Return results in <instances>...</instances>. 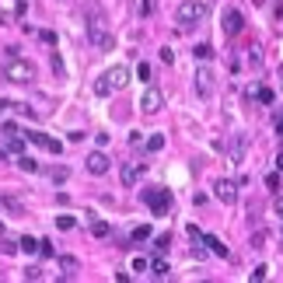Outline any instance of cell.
Returning a JSON list of instances; mask_svg holds the SVG:
<instances>
[{
    "label": "cell",
    "instance_id": "obj_1",
    "mask_svg": "<svg viewBox=\"0 0 283 283\" xmlns=\"http://www.w3.org/2000/svg\"><path fill=\"white\" fill-rule=\"evenodd\" d=\"M126 84H130V70H126V67H112V70H105L95 80V95H98V98H109V95L123 91Z\"/></svg>",
    "mask_w": 283,
    "mask_h": 283
},
{
    "label": "cell",
    "instance_id": "obj_2",
    "mask_svg": "<svg viewBox=\"0 0 283 283\" xmlns=\"http://www.w3.org/2000/svg\"><path fill=\"white\" fill-rule=\"evenodd\" d=\"M87 39L98 49H112V35H109V25H105V14L98 7H87Z\"/></svg>",
    "mask_w": 283,
    "mask_h": 283
},
{
    "label": "cell",
    "instance_id": "obj_3",
    "mask_svg": "<svg viewBox=\"0 0 283 283\" xmlns=\"http://www.w3.org/2000/svg\"><path fill=\"white\" fill-rule=\"evenodd\" d=\"M4 77L14 80V84H32V80H35V67H32L28 60H21V53H7Z\"/></svg>",
    "mask_w": 283,
    "mask_h": 283
},
{
    "label": "cell",
    "instance_id": "obj_4",
    "mask_svg": "<svg viewBox=\"0 0 283 283\" xmlns=\"http://www.w3.org/2000/svg\"><path fill=\"white\" fill-rule=\"evenodd\" d=\"M203 18H207V4H203V0H182L178 11H175L178 28H196Z\"/></svg>",
    "mask_w": 283,
    "mask_h": 283
},
{
    "label": "cell",
    "instance_id": "obj_5",
    "mask_svg": "<svg viewBox=\"0 0 283 283\" xmlns=\"http://www.w3.org/2000/svg\"><path fill=\"white\" fill-rule=\"evenodd\" d=\"M143 203L150 207V213L161 217V213L171 210V193H168V189H147V193H143Z\"/></svg>",
    "mask_w": 283,
    "mask_h": 283
},
{
    "label": "cell",
    "instance_id": "obj_6",
    "mask_svg": "<svg viewBox=\"0 0 283 283\" xmlns=\"http://www.w3.org/2000/svg\"><path fill=\"white\" fill-rule=\"evenodd\" d=\"M161 105H164V95L157 91V87H147L140 95V109L147 112V116H154V112H161Z\"/></svg>",
    "mask_w": 283,
    "mask_h": 283
},
{
    "label": "cell",
    "instance_id": "obj_7",
    "mask_svg": "<svg viewBox=\"0 0 283 283\" xmlns=\"http://www.w3.org/2000/svg\"><path fill=\"white\" fill-rule=\"evenodd\" d=\"M213 193H217V200H220V203H227V207H231V203L238 200V185H234L231 178H217Z\"/></svg>",
    "mask_w": 283,
    "mask_h": 283
},
{
    "label": "cell",
    "instance_id": "obj_8",
    "mask_svg": "<svg viewBox=\"0 0 283 283\" xmlns=\"http://www.w3.org/2000/svg\"><path fill=\"white\" fill-rule=\"evenodd\" d=\"M84 164H87V171H91V175H105V171L112 168V161H109V157H105L102 150H91Z\"/></svg>",
    "mask_w": 283,
    "mask_h": 283
},
{
    "label": "cell",
    "instance_id": "obj_9",
    "mask_svg": "<svg viewBox=\"0 0 283 283\" xmlns=\"http://www.w3.org/2000/svg\"><path fill=\"white\" fill-rule=\"evenodd\" d=\"M143 175V164H123V171H119V182L130 189V185H137Z\"/></svg>",
    "mask_w": 283,
    "mask_h": 283
},
{
    "label": "cell",
    "instance_id": "obj_10",
    "mask_svg": "<svg viewBox=\"0 0 283 283\" xmlns=\"http://www.w3.org/2000/svg\"><path fill=\"white\" fill-rule=\"evenodd\" d=\"M196 91H200L203 98H210V95H213V73L207 70V67L196 70Z\"/></svg>",
    "mask_w": 283,
    "mask_h": 283
},
{
    "label": "cell",
    "instance_id": "obj_11",
    "mask_svg": "<svg viewBox=\"0 0 283 283\" xmlns=\"http://www.w3.org/2000/svg\"><path fill=\"white\" fill-rule=\"evenodd\" d=\"M241 25H245V21H241V11H227V14H224V32H227V35H238Z\"/></svg>",
    "mask_w": 283,
    "mask_h": 283
},
{
    "label": "cell",
    "instance_id": "obj_12",
    "mask_svg": "<svg viewBox=\"0 0 283 283\" xmlns=\"http://www.w3.org/2000/svg\"><path fill=\"white\" fill-rule=\"evenodd\" d=\"M245 147H248V137H234L231 140V164H241V157H245Z\"/></svg>",
    "mask_w": 283,
    "mask_h": 283
},
{
    "label": "cell",
    "instance_id": "obj_13",
    "mask_svg": "<svg viewBox=\"0 0 283 283\" xmlns=\"http://www.w3.org/2000/svg\"><path fill=\"white\" fill-rule=\"evenodd\" d=\"M203 241H207V248H210L217 259H227V255H231V252H227V245H224L220 238H213V234H203Z\"/></svg>",
    "mask_w": 283,
    "mask_h": 283
},
{
    "label": "cell",
    "instance_id": "obj_14",
    "mask_svg": "<svg viewBox=\"0 0 283 283\" xmlns=\"http://www.w3.org/2000/svg\"><path fill=\"white\" fill-rule=\"evenodd\" d=\"M11 154H14V157L25 154V140H21V137H7V157H11Z\"/></svg>",
    "mask_w": 283,
    "mask_h": 283
},
{
    "label": "cell",
    "instance_id": "obj_15",
    "mask_svg": "<svg viewBox=\"0 0 283 283\" xmlns=\"http://www.w3.org/2000/svg\"><path fill=\"white\" fill-rule=\"evenodd\" d=\"M150 273H154V276H168V262H164V255H154V259H150Z\"/></svg>",
    "mask_w": 283,
    "mask_h": 283
},
{
    "label": "cell",
    "instance_id": "obj_16",
    "mask_svg": "<svg viewBox=\"0 0 283 283\" xmlns=\"http://www.w3.org/2000/svg\"><path fill=\"white\" fill-rule=\"evenodd\" d=\"M18 248H21V252H32V255H35V252H39V238H32V234H25V238L18 241Z\"/></svg>",
    "mask_w": 283,
    "mask_h": 283
},
{
    "label": "cell",
    "instance_id": "obj_17",
    "mask_svg": "<svg viewBox=\"0 0 283 283\" xmlns=\"http://www.w3.org/2000/svg\"><path fill=\"white\" fill-rule=\"evenodd\" d=\"M143 147H147V150H150V154H157V150H161V147H164V137H161V133H150V140L143 143Z\"/></svg>",
    "mask_w": 283,
    "mask_h": 283
},
{
    "label": "cell",
    "instance_id": "obj_18",
    "mask_svg": "<svg viewBox=\"0 0 283 283\" xmlns=\"http://www.w3.org/2000/svg\"><path fill=\"white\" fill-rule=\"evenodd\" d=\"M18 168H21V171H39V161H35V157H25V154H21V157H18Z\"/></svg>",
    "mask_w": 283,
    "mask_h": 283
},
{
    "label": "cell",
    "instance_id": "obj_19",
    "mask_svg": "<svg viewBox=\"0 0 283 283\" xmlns=\"http://www.w3.org/2000/svg\"><path fill=\"white\" fill-rule=\"evenodd\" d=\"M91 234L95 238H109V224L105 220H91Z\"/></svg>",
    "mask_w": 283,
    "mask_h": 283
},
{
    "label": "cell",
    "instance_id": "obj_20",
    "mask_svg": "<svg viewBox=\"0 0 283 283\" xmlns=\"http://www.w3.org/2000/svg\"><path fill=\"white\" fill-rule=\"evenodd\" d=\"M196 60H200V63H207V60H213V49L207 46V42H200V46H196Z\"/></svg>",
    "mask_w": 283,
    "mask_h": 283
},
{
    "label": "cell",
    "instance_id": "obj_21",
    "mask_svg": "<svg viewBox=\"0 0 283 283\" xmlns=\"http://www.w3.org/2000/svg\"><path fill=\"white\" fill-rule=\"evenodd\" d=\"M60 269L63 273H77V259L73 255H60Z\"/></svg>",
    "mask_w": 283,
    "mask_h": 283
},
{
    "label": "cell",
    "instance_id": "obj_22",
    "mask_svg": "<svg viewBox=\"0 0 283 283\" xmlns=\"http://www.w3.org/2000/svg\"><path fill=\"white\" fill-rule=\"evenodd\" d=\"M39 255H42V259L56 255V248H53V241H49V238H42V241H39Z\"/></svg>",
    "mask_w": 283,
    "mask_h": 283
},
{
    "label": "cell",
    "instance_id": "obj_23",
    "mask_svg": "<svg viewBox=\"0 0 283 283\" xmlns=\"http://www.w3.org/2000/svg\"><path fill=\"white\" fill-rule=\"evenodd\" d=\"M266 189H269V193H280V175H276V171L266 175Z\"/></svg>",
    "mask_w": 283,
    "mask_h": 283
},
{
    "label": "cell",
    "instance_id": "obj_24",
    "mask_svg": "<svg viewBox=\"0 0 283 283\" xmlns=\"http://www.w3.org/2000/svg\"><path fill=\"white\" fill-rule=\"evenodd\" d=\"M73 224H77V220H73L70 213H63V217H56V227H60V231H70Z\"/></svg>",
    "mask_w": 283,
    "mask_h": 283
},
{
    "label": "cell",
    "instance_id": "obj_25",
    "mask_svg": "<svg viewBox=\"0 0 283 283\" xmlns=\"http://www.w3.org/2000/svg\"><path fill=\"white\" fill-rule=\"evenodd\" d=\"M28 143H35V147H46V133H39V130H32V133H25Z\"/></svg>",
    "mask_w": 283,
    "mask_h": 283
},
{
    "label": "cell",
    "instance_id": "obj_26",
    "mask_svg": "<svg viewBox=\"0 0 283 283\" xmlns=\"http://www.w3.org/2000/svg\"><path fill=\"white\" fill-rule=\"evenodd\" d=\"M147 238H150V227H147V224L133 227V241H147Z\"/></svg>",
    "mask_w": 283,
    "mask_h": 283
},
{
    "label": "cell",
    "instance_id": "obj_27",
    "mask_svg": "<svg viewBox=\"0 0 283 283\" xmlns=\"http://www.w3.org/2000/svg\"><path fill=\"white\" fill-rule=\"evenodd\" d=\"M147 269H150V259L137 255V259H133V273H147Z\"/></svg>",
    "mask_w": 283,
    "mask_h": 283
},
{
    "label": "cell",
    "instance_id": "obj_28",
    "mask_svg": "<svg viewBox=\"0 0 283 283\" xmlns=\"http://www.w3.org/2000/svg\"><path fill=\"white\" fill-rule=\"evenodd\" d=\"M46 150H49V154H60V150H63V143L56 140V137H46Z\"/></svg>",
    "mask_w": 283,
    "mask_h": 283
},
{
    "label": "cell",
    "instance_id": "obj_29",
    "mask_svg": "<svg viewBox=\"0 0 283 283\" xmlns=\"http://www.w3.org/2000/svg\"><path fill=\"white\" fill-rule=\"evenodd\" d=\"M248 280H252V283H262V280H266V266H255V269H252V276H248Z\"/></svg>",
    "mask_w": 283,
    "mask_h": 283
},
{
    "label": "cell",
    "instance_id": "obj_30",
    "mask_svg": "<svg viewBox=\"0 0 283 283\" xmlns=\"http://www.w3.org/2000/svg\"><path fill=\"white\" fill-rule=\"evenodd\" d=\"M4 137H18V123H14V119L4 123Z\"/></svg>",
    "mask_w": 283,
    "mask_h": 283
},
{
    "label": "cell",
    "instance_id": "obj_31",
    "mask_svg": "<svg viewBox=\"0 0 283 283\" xmlns=\"http://www.w3.org/2000/svg\"><path fill=\"white\" fill-rule=\"evenodd\" d=\"M259 102L269 105V102H273V91H269V87H259Z\"/></svg>",
    "mask_w": 283,
    "mask_h": 283
},
{
    "label": "cell",
    "instance_id": "obj_32",
    "mask_svg": "<svg viewBox=\"0 0 283 283\" xmlns=\"http://www.w3.org/2000/svg\"><path fill=\"white\" fill-rule=\"evenodd\" d=\"M137 77H140V80H150V63H140V67H137Z\"/></svg>",
    "mask_w": 283,
    "mask_h": 283
},
{
    "label": "cell",
    "instance_id": "obj_33",
    "mask_svg": "<svg viewBox=\"0 0 283 283\" xmlns=\"http://www.w3.org/2000/svg\"><path fill=\"white\" fill-rule=\"evenodd\" d=\"M53 70H56V77H63V60H60V53H53Z\"/></svg>",
    "mask_w": 283,
    "mask_h": 283
},
{
    "label": "cell",
    "instance_id": "obj_34",
    "mask_svg": "<svg viewBox=\"0 0 283 283\" xmlns=\"http://www.w3.org/2000/svg\"><path fill=\"white\" fill-rule=\"evenodd\" d=\"M39 276H42V269H39V266H32V269H25V280H39Z\"/></svg>",
    "mask_w": 283,
    "mask_h": 283
},
{
    "label": "cell",
    "instance_id": "obj_35",
    "mask_svg": "<svg viewBox=\"0 0 283 283\" xmlns=\"http://www.w3.org/2000/svg\"><path fill=\"white\" fill-rule=\"evenodd\" d=\"M154 4H157V0H143V4H140V14H154Z\"/></svg>",
    "mask_w": 283,
    "mask_h": 283
},
{
    "label": "cell",
    "instance_id": "obj_36",
    "mask_svg": "<svg viewBox=\"0 0 283 283\" xmlns=\"http://www.w3.org/2000/svg\"><path fill=\"white\" fill-rule=\"evenodd\" d=\"M161 60H164V63H175V53H171V49L164 46V49H161Z\"/></svg>",
    "mask_w": 283,
    "mask_h": 283
},
{
    "label": "cell",
    "instance_id": "obj_37",
    "mask_svg": "<svg viewBox=\"0 0 283 283\" xmlns=\"http://www.w3.org/2000/svg\"><path fill=\"white\" fill-rule=\"evenodd\" d=\"M273 210H276V213H280V217H283V196H276V203H273Z\"/></svg>",
    "mask_w": 283,
    "mask_h": 283
},
{
    "label": "cell",
    "instance_id": "obj_38",
    "mask_svg": "<svg viewBox=\"0 0 283 283\" xmlns=\"http://www.w3.org/2000/svg\"><path fill=\"white\" fill-rule=\"evenodd\" d=\"M0 157H7V137H0Z\"/></svg>",
    "mask_w": 283,
    "mask_h": 283
},
{
    "label": "cell",
    "instance_id": "obj_39",
    "mask_svg": "<svg viewBox=\"0 0 283 283\" xmlns=\"http://www.w3.org/2000/svg\"><path fill=\"white\" fill-rule=\"evenodd\" d=\"M276 171H283V150H280V157H276Z\"/></svg>",
    "mask_w": 283,
    "mask_h": 283
},
{
    "label": "cell",
    "instance_id": "obj_40",
    "mask_svg": "<svg viewBox=\"0 0 283 283\" xmlns=\"http://www.w3.org/2000/svg\"><path fill=\"white\" fill-rule=\"evenodd\" d=\"M276 133H280V137H283V119H276Z\"/></svg>",
    "mask_w": 283,
    "mask_h": 283
},
{
    "label": "cell",
    "instance_id": "obj_41",
    "mask_svg": "<svg viewBox=\"0 0 283 283\" xmlns=\"http://www.w3.org/2000/svg\"><path fill=\"white\" fill-rule=\"evenodd\" d=\"M4 109H11V105H7V102H0V116H4Z\"/></svg>",
    "mask_w": 283,
    "mask_h": 283
},
{
    "label": "cell",
    "instance_id": "obj_42",
    "mask_svg": "<svg viewBox=\"0 0 283 283\" xmlns=\"http://www.w3.org/2000/svg\"><path fill=\"white\" fill-rule=\"evenodd\" d=\"M0 25H7V14H4V11H0Z\"/></svg>",
    "mask_w": 283,
    "mask_h": 283
},
{
    "label": "cell",
    "instance_id": "obj_43",
    "mask_svg": "<svg viewBox=\"0 0 283 283\" xmlns=\"http://www.w3.org/2000/svg\"><path fill=\"white\" fill-rule=\"evenodd\" d=\"M0 238H4V224H0Z\"/></svg>",
    "mask_w": 283,
    "mask_h": 283
}]
</instances>
